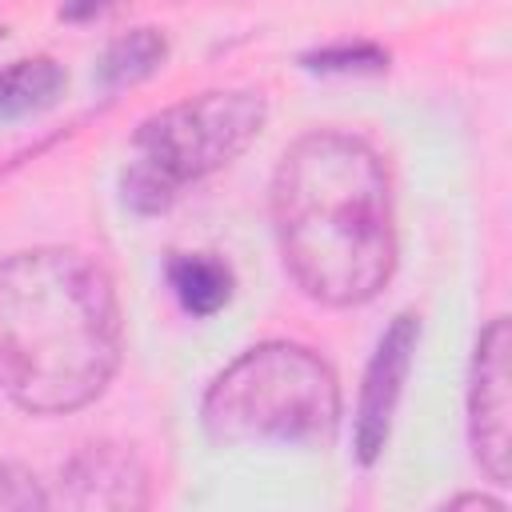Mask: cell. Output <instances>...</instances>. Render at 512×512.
I'll return each instance as SVG.
<instances>
[{"mask_svg":"<svg viewBox=\"0 0 512 512\" xmlns=\"http://www.w3.org/2000/svg\"><path fill=\"white\" fill-rule=\"evenodd\" d=\"M272 224L284 268L320 304H364L396 268L388 172L356 136L308 132L284 152L272 176Z\"/></svg>","mask_w":512,"mask_h":512,"instance_id":"obj_1","label":"cell"},{"mask_svg":"<svg viewBox=\"0 0 512 512\" xmlns=\"http://www.w3.org/2000/svg\"><path fill=\"white\" fill-rule=\"evenodd\" d=\"M120 364L112 276L76 248H32L0 264V388L56 416L92 404Z\"/></svg>","mask_w":512,"mask_h":512,"instance_id":"obj_2","label":"cell"},{"mask_svg":"<svg viewBox=\"0 0 512 512\" xmlns=\"http://www.w3.org/2000/svg\"><path fill=\"white\" fill-rule=\"evenodd\" d=\"M204 432L216 444H328L340 420L332 368L304 344H256L204 392Z\"/></svg>","mask_w":512,"mask_h":512,"instance_id":"obj_3","label":"cell"},{"mask_svg":"<svg viewBox=\"0 0 512 512\" xmlns=\"http://www.w3.org/2000/svg\"><path fill=\"white\" fill-rule=\"evenodd\" d=\"M264 124V96L236 92H204L196 100L172 104L148 116L136 136L120 176L124 204L140 216L164 212L188 184L236 160Z\"/></svg>","mask_w":512,"mask_h":512,"instance_id":"obj_4","label":"cell"},{"mask_svg":"<svg viewBox=\"0 0 512 512\" xmlns=\"http://www.w3.org/2000/svg\"><path fill=\"white\" fill-rule=\"evenodd\" d=\"M468 436L476 464L492 484H508L512 476V384H508V320L496 316L472 356L468 380Z\"/></svg>","mask_w":512,"mask_h":512,"instance_id":"obj_5","label":"cell"},{"mask_svg":"<svg viewBox=\"0 0 512 512\" xmlns=\"http://www.w3.org/2000/svg\"><path fill=\"white\" fill-rule=\"evenodd\" d=\"M416 336H420L416 316L400 312L388 324V332L380 336V344L368 360L364 388H360V408H356V456H360V464H376V456L388 444L392 416H396V404H400V392H404V380H408V368H412Z\"/></svg>","mask_w":512,"mask_h":512,"instance_id":"obj_6","label":"cell"},{"mask_svg":"<svg viewBox=\"0 0 512 512\" xmlns=\"http://www.w3.org/2000/svg\"><path fill=\"white\" fill-rule=\"evenodd\" d=\"M48 504L68 508H144L148 504V472L120 444H84L56 480Z\"/></svg>","mask_w":512,"mask_h":512,"instance_id":"obj_7","label":"cell"},{"mask_svg":"<svg viewBox=\"0 0 512 512\" xmlns=\"http://www.w3.org/2000/svg\"><path fill=\"white\" fill-rule=\"evenodd\" d=\"M60 88H64V68L48 56H32L0 68V120L44 112L48 104H56Z\"/></svg>","mask_w":512,"mask_h":512,"instance_id":"obj_8","label":"cell"},{"mask_svg":"<svg viewBox=\"0 0 512 512\" xmlns=\"http://www.w3.org/2000/svg\"><path fill=\"white\" fill-rule=\"evenodd\" d=\"M168 284L180 300L184 312L192 316H212L228 304L232 296V272L216 256H172L168 260Z\"/></svg>","mask_w":512,"mask_h":512,"instance_id":"obj_9","label":"cell"},{"mask_svg":"<svg viewBox=\"0 0 512 512\" xmlns=\"http://www.w3.org/2000/svg\"><path fill=\"white\" fill-rule=\"evenodd\" d=\"M164 52H168V44H164V36H160L156 28H136V32H128V36H120V40L104 52V60H100V80H104L108 88L144 80L148 72L160 68Z\"/></svg>","mask_w":512,"mask_h":512,"instance_id":"obj_10","label":"cell"},{"mask_svg":"<svg viewBox=\"0 0 512 512\" xmlns=\"http://www.w3.org/2000/svg\"><path fill=\"white\" fill-rule=\"evenodd\" d=\"M388 64V52L376 44H336L304 56V68L312 72H380Z\"/></svg>","mask_w":512,"mask_h":512,"instance_id":"obj_11","label":"cell"},{"mask_svg":"<svg viewBox=\"0 0 512 512\" xmlns=\"http://www.w3.org/2000/svg\"><path fill=\"white\" fill-rule=\"evenodd\" d=\"M0 508H48V492L24 468L0 464Z\"/></svg>","mask_w":512,"mask_h":512,"instance_id":"obj_12","label":"cell"},{"mask_svg":"<svg viewBox=\"0 0 512 512\" xmlns=\"http://www.w3.org/2000/svg\"><path fill=\"white\" fill-rule=\"evenodd\" d=\"M104 8H112V0H64L60 20H92V16H100Z\"/></svg>","mask_w":512,"mask_h":512,"instance_id":"obj_13","label":"cell"}]
</instances>
